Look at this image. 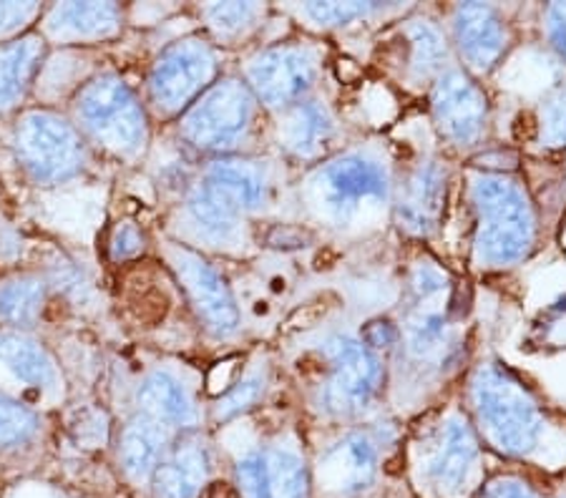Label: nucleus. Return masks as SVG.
Segmentation results:
<instances>
[{
	"instance_id": "obj_1",
	"label": "nucleus",
	"mask_w": 566,
	"mask_h": 498,
	"mask_svg": "<svg viewBox=\"0 0 566 498\" xmlns=\"http://www.w3.org/2000/svg\"><path fill=\"white\" fill-rule=\"evenodd\" d=\"M471 202L479 216L473 259L481 267H509L524 259L536 240V216L524 187L506 174L471 177Z\"/></svg>"
},
{
	"instance_id": "obj_2",
	"label": "nucleus",
	"mask_w": 566,
	"mask_h": 498,
	"mask_svg": "<svg viewBox=\"0 0 566 498\" xmlns=\"http://www.w3.org/2000/svg\"><path fill=\"white\" fill-rule=\"evenodd\" d=\"M76 129L118 159L136 161L149 147V119L136 91L106 71L78 88L73 98Z\"/></svg>"
},
{
	"instance_id": "obj_3",
	"label": "nucleus",
	"mask_w": 566,
	"mask_h": 498,
	"mask_svg": "<svg viewBox=\"0 0 566 498\" xmlns=\"http://www.w3.org/2000/svg\"><path fill=\"white\" fill-rule=\"evenodd\" d=\"M471 398L491 446L506 456H528L542 438L544 423L526 388L496 365H483L471 380Z\"/></svg>"
},
{
	"instance_id": "obj_4",
	"label": "nucleus",
	"mask_w": 566,
	"mask_h": 498,
	"mask_svg": "<svg viewBox=\"0 0 566 498\" xmlns=\"http://www.w3.org/2000/svg\"><path fill=\"white\" fill-rule=\"evenodd\" d=\"M13 147L18 165L43 187L76 179L88 165L86 141L76 124L51 108H33L18 119Z\"/></svg>"
},
{
	"instance_id": "obj_5",
	"label": "nucleus",
	"mask_w": 566,
	"mask_h": 498,
	"mask_svg": "<svg viewBox=\"0 0 566 498\" xmlns=\"http://www.w3.org/2000/svg\"><path fill=\"white\" fill-rule=\"evenodd\" d=\"M254 94L240 78H222L209 86L181 116L179 131L202 151H232L250 131Z\"/></svg>"
},
{
	"instance_id": "obj_6",
	"label": "nucleus",
	"mask_w": 566,
	"mask_h": 498,
	"mask_svg": "<svg viewBox=\"0 0 566 498\" xmlns=\"http://www.w3.org/2000/svg\"><path fill=\"white\" fill-rule=\"evenodd\" d=\"M217 76V53L202 39H181L164 49L149 71L151 106L175 116L191 106Z\"/></svg>"
},
{
	"instance_id": "obj_7",
	"label": "nucleus",
	"mask_w": 566,
	"mask_h": 498,
	"mask_svg": "<svg viewBox=\"0 0 566 498\" xmlns=\"http://www.w3.org/2000/svg\"><path fill=\"white\" fill-rule=\"evenodd\" d=\"M315 76L317 59L305 45H270L248 61V86L268 108H290L303 102Z\"/></svg>"
},
{
	"instance_id": "obj_8",
	"label": "nucleus",
	"mask_w": 566,
	"mask_h": 498,
	"mask_svg": "<svg viewBox=\"0 0 566 498\" xmlns=\"http://www.w3.org/2000/svg\"><path fill=\"white\" fill-rule=\"evenodd\" d=\"M327 358L333 373L323 391V405L333 415H353L370 403L380 388V362L368 346L348 335H335L327 340Z\"/></svg>"
},
{
	"instance_id": "obj_9",
	"label": "nucleus",
	"mask_w": 566,
	"mask_h": 498,
	"mask_svg": "<svg viewBox=\"0 0 566 498\" xmlns=\"http://www.w3.org/2000/svg\"><path fill=\"white\" fill-rule=\"evenodd\" d=\"M169 265L177 272L181 287L195 307L199 320L219 338H230L240 328V312L222 275L205 257L181 244L169 247Z\"/></svg>"
},
{
	"instance_id": "obj_10",
	"label": "nucleus",
	"mask_w": 566,
	"mask_h": 498,
	"mask_svg": "<svg viewBox=\"0 0 566 498\" xmlns=\"http://www.w3.org/2000/svg\"><path fill=\"white\" fill-rule=\"evenodd\" d=\"M317 189L325 212L337 222H348L365 204L386 199L388 177L376 159L348 153L319 171Z\"/></svg>"
},
{
	"instance_id": "obj_11",
	"label": "nucleus",
	"mask_w": 566,
	"mask_h": 498,
	"mask_svg": "<svg viewBox=\"0 0 566 498\" xmlns=\"http://www.w3.org/2000/svg\"><path fill=\"white\" fill-rule=\"evenodd\" d=\"M431 108L438 129L455 147H473L486 126L489 104L483 91L461 68H451L438 76Z\"/></svg>"
},
{
	"instance_id": "obj_12",
	"label": "nucleus",
	"mask_w": 566,
	"mask_h": 498,
	"mask_svg": "<svg viewBox=\"0 0 566 498\" xmlns=\"http://www.w3.org/2000/svg\"><path fill=\"white\" fill-rule=\"evenodd\" d=\"M453 33L461 56L476 74H489L509 45L506 23L494 6L463 3L455 8Z\"/></svg>"
},
{
	"instance_id": "obj_13",
	"label": "nucleus",
	"mask_w": 566,
	"mask_h": 498,
	"mask_svg": "<svg viewBox=\"0 0 566 498\" xmlns=\"http://www.w3.org/2000/svg\"><path fill=\"white\" fill-rule=\"evenodd\" d=\"M479 460L476 433L463 418H449L433 441L426 458V474L438 491L455 494L469 484Z\"/></svg>"
},
{
	"instance_id": "obj_14",
	"label": "nucleus",
	"mask_w": 566,
	"mask_h": 498,
	"mask_svg": "<svg viewBox=\"0 0 566 498\" xmlns=\"http://www.w3.org/2000/svg\"><path fill=\"white\" fill-rule=\"evenodd\" d=\"M378 441L368 433H350L319 460L323 486L337 496H355L370 488L378 476Z\"/></svg>"
},
{
	"instance_id": "obj_15",
	"label": "nucleus",
	"mask_w": 566,
	"mask_h": 498,
	"mask_svg": "<svg viewBox=\"0 0 566 498\" xmlns=\"http://www.w3.org/2000/svg\"><path fill=\"white\" fill-rule=\"evenodd\" d=\"M124 8L116 3H59L43 11V39L56 43L106 41L122 31Z\"/></svg>"
},
{
	"instance_id": "obj_16",
	"label": "nucleus",
	"mask_w": 566,
	"mask_h": 498,
	"mask_svg": "<svg viewBox=\"0 0 566 498\" xmlns=\"http://www.w3.org/2000/svg\"><path fill=\"white\" fill-rule=\"evenodd\" d=\"M446 171L438 161H423L400 189L396 204V222L408 234L426 237L431 234L443 214Z\"/></svg>"
},
{
	"instance_id": "obj_17",
	"label": "nucleus",
	"mask_w": 566,
	"mask_h": 498,
	"mask_svg": "<svg viewBox=\"0 0 566 498\" xmlns=\"http://www.w3.org/2000/svg\"><path fill=\"white\" fill-rule=\"evenodd\" d=\"M49 51L41 33H23L21 39L0 43V114H8L23 102Z\"/></svg>"
},
{
	"instance_id": "obj_18",
	"label": "nucleus",
	"mask_w": 566,
	"mask_h": 498,
	"mask_svg": "<svg viewBox=\"0 0 566 498\" xmlns=\"http://www.w3.org/2000/svg\"><path fill=\"white\" fill-rule=\"evenodd\" d=\"M209 478V451L202 441L187 438L171 446L154 470L151 486L157 498H197Z\"/></svg>"
},
{
	"instance_id": "obj_19",
	"label": "nucleus",
	"mask_w": 566,
	"mask_h": 498,
	"mask_svg": "<svg viewBox=\"0 0 566 498\" xmlns=\"http://www.w3.org/2000/svg\"><path fill=\"white\" fill-rule=\"evenodd\" d=\"M0 368L15 380L43 393H56L61 388V370L56 358L43 342L23 332H0Z\"/></svg>"
},
{
	"instance_id": "obj_20",
	"label": "nucleus",
	"mask_w": 566,
	"mask_h": 498,
	"mask_svg": "<svg viewBox=\"0 0 566 498\" xmlns=\"http://www.w3.org/2000/svg\"><path fill=\"white\" fill-rule=\"evenodd\" d=\"M136 403H139L142 415H149L167 428H195L199 421V411L187 385L171 373L154 370V373L142 380L136 391Z\"/></svg>"
},
{
	"instance_id": "obj_21",
	"label": "nucleus",
	"mask_w": 566,
	"mask_h": 498,
	"mask_svg": "<svg viewBox=\"0 0 566 498\" xmlns=\"http://www.w3.org/2000/svg\"><path fill=\"white\" fill-rule=\"evenodd\" d=\"M171 448V428L157 423L149 415H136L122 431L118 441V460L134 481H146L167 458Z\"/></svg>"
},
{
	"instance_id": "obj_22",
	"label": "nucleus",
	"mask_w": 566,
	"mask_h": 498,
	"mask_svg": "<svg viewBox=\"0 0 566 498\" xmlns=\"http://www.w3.org/2000/svg\"><path fill=\"white\" fill-rule=\"evenodd\" d=\"M335 119L331 108L319 102H297L285 112L280 124V141L292 157L315 159L333 144Z\"/></svg>"
},
{
	"instance_id": "obj_23",
	"label": "nucleus",
	"mask_w": 566,
	"mask_h": 498,
	"mask_svg": "<svg viewBox=\"0 0 566 498\" xmlns=\"http://www.w3.org/2000/svg\"><path fill=\"white\" fill-rule=\"evenodd\" d=\"M202 181L217 189L242 214L260 210L264 199H268V181H264L262 171L250 165V161L217 159L214 165H209Z\"/></svg>"
},
{
	"instance_id": "obj_24",
	"label": "nucleus",
	"mask_w": 566,
	"mask_h": 498,
	"mask_svg": "<svg viewBox=\"0 0 566 498\" xmlns=\"http://www.w3.org/2000/svg\"><path fill=\"white\" fill-rule=\"evenodd\" d=\"M187 210L191 222L199 226V232L212 242H232L240 230L242 212L232 202L202 181L191 189L187 197Z\"/></svg>"
},
{
	"instance_id": "obj_25",
	"label": "nucleus",
	"mask_w": 566,
	"mask_h": 498,
	"mask_svg": "<svg viewBox=\"0 0 566 498\" xmlns=\"http://www.w3.org/2000/svg\"><path fill=\"white\" fill-rule=\"evenodd\" d=\"M264 474H268V498H307L310 476L297 448L277 443L264 451Z\"/></svg>"
},
{
	"instance_id": "obj_26",
	"label": "nucleus",
	"mask_w": 566,
	"mask_h": 498,
	"mask_svg": "<svg viewBox=\"0 0 566 498\" xmlns=\"http://www.w3.org/2000/svg\"><path fill=\"white\" fill-rule=\"evenodd\" d=\"M49 297L45 279L35 275H21L0 285V320L11 325H33L39 320Z\"/></svg>"
},
{
	"instance_id": "obj_27",
	"label": "nucleus",
	"mask_w": 566,
	"mask_h": 498,
	"mask_svg": "<svg viewBox=\"0 0 566 498\" xmlns=\"http://www.w3.org/2000/svg\"><path fill=\"white\" fill-rule=\"evenodd\" d=\"M436 300V297H433ZM418 307L408 320V346L418 358H438L451 342V325L443 310H436L431 300H416Z\"/></svg>"
},
{
	"instance_id": "obj_28",
	"label": "nucleus",
	"mask_w": 566,
	"mask_h": 498,
	"mask_svg": "<svg viewBox=\"0 0 566 498\" xmlns=\"http://www.w3.org/2000/svg\"><path fill=\"white\" fill-rule=\"evenodd\" d=\"M403 33L410 51V68H413L416 76H433L446 66L449 45H446L443 33L431 21H426V18L410 21Z\"/></svg>"
},
{
	"instance_id": "obj_29",
	"label": "nucleus",
	"mask_w": 566,
	"mask_h": 498,
	"mask_svg": "<svg viewBox=\"0 0 566 498\" xmlns=\"http://www.w3.org/2000/svg\"><path fill=\"white\" fill-rule=\"evenodd\" d=\"M264 8L258 3H212L202 8L207 29L217 41H234L252 31L262 18Z\"/></svg>"
},
{
	"instance_id": "obj_30",
	"label": "nucleus",
	"mask_w": 566,
	"mask_h": 498,
	"mask_svg": "<svg viewBox=\"0 0 566 498\" xmlns=\"http://www.w3.org/2000/svg\"><path fill=\"white\" fill-rule=\"evenodd\" d=\"M41 428L39 413L0 393V448L29 443Z\"/></svg>"
},
{
	"instance_id": "obj_31",
	"label": "nucleus",
	"mask_w": 566,
	"mask_h": 498,
	"mask_svg": "<svg viewBox=\"0 0 566 498\" xmlns=\"http://www.w3.org/2000/svg\"><path fill=\"white\" fill-rule=\"evenodd\" d=\"M264 388H268V378L262 373H252L244 380H240L230 393L224 398H219V403L214 407V418L217 421H232L237 415L250 411L254 403L262 401Z\"/></svg>"
},
{
	"instance_id": "obj_32",
	"label": "nucleus",
	"mask_w": 566,
	"mask_h": 498,
	"mask_svg": "<svg viewBox=\"0 0 566 498\" xmlns=\"http://www.w3.org/2000/svg\"><path fill=\"white\" fill-rule=\"evenodd\" d=\"M378 8L380 6L376 3H307L300 8V13L319 25H345L355 21V18L376 13Z\"/></svg>"
},
{
	"instance_id": "obj_33",
	"label": "nucleus",
	"mask_w": 566,
	"mask_h": 498,
	"mask_svg": "<svg viewBox=\"0 0 566 498\" xmlns=\"http://www.w3.org/2000/svg\"><path fill=\"white\" fill-rule=\"evenodd\" d=\"M237 486H240L242 498H268L264 451H252L237 460Z\"/></svg>"
},
{
	"instance_id": "obj_34",
	"label": "nucleus",
	"mask_w": 566,
	"mask_h": 498,
	"mask_svg": "<svg viewBox=\"0 0 566 498\" xmlns=\"http://www.w3.org/2000/svg\"><path fill=\"white\" fill-rule=\"evenodd\" d=\"M542 139L549 147H566V84L542 108Z\"/></svg>"
},
{
	"instance_id": "obj_35",
	"label": "nucleus",
	"mask_w": 566,
	"mask_h": 498,
	"mask_svg": "<svg viewBox=\"0 0 566 498\" xmlns=\"http://www.w3.org/2000/svg\"><path fill=\"white\" fill-rule=\"evenodd\" d=\"M41 3H0V43L21 39V31L43 15Z\"/></svg>"
},
{
	"instance_id": "obj_36",
	"label": "nucleus",
	"mask_w": 566,
	"mask_h": 498,
	"mask_svg": "<svg viewBox=\"0 0 566 498\" xmlns=\"http://www.w3.org/2000/svg\"><path fill=\"white\" fill-rule=\"evenodd\" d=\"M144 244H146L144 230H139L136 222L124 220L114 226L112 237H108V257L114 262L132 259L139 255V252H144Z\"/></svg>"
},
{
	"instance_id": "obj_37",
	"label": "nucleus",
	"mask_w": 566,
	"mask_h": 498,
	"mask_svg": "<svg viewBox=\"0 0 566 498\" xmlns=\"http://www.w3.org/2000/svg\"><path fill=\"white\" fill-rule=\"evenodd\" d=\"M479 498H538L532 484L518 476H496L481 488Z\"/></svg>"
},
{
	"instance_id": "obj_38",
	"label": "nucleus",
	"mask_w": 566,
	"mask_h": 498,
	"mask_svg": "<svg viewBox=\"0 0 566 498\" xmlns=\"http://www.w3.org/2000/svg\"><path fill=\"white\" fill-rule=\"evenodd\" d=\"M546 21H549V39L554 49L566 59V3H554L546 11Z\"/></svg>"
}]
</instances>
